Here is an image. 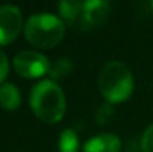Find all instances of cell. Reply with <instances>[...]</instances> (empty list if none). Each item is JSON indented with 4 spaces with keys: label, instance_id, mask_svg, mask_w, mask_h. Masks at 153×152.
<instances>
[{
    "label": "cell",
    "instance_id": "obj_13",
    "mask_svg": "<svg viewBox=\"0 0 153 152\" xmlns=\"http://www.w3.org/2000/svg\"><path fill=\"white\" fill-rule=\"evenodd\" d=\"M111 116H113V107H111L110 103L101 106V107L98 109V112H97V121H98L100 124H105Z\"/></svg>",
    "mask_w": 153,
    "mask_h": 152
},
{
    "label": "cell",
    "instance_id": "obj_11",
    "mask_svg": "<svg viewBox=\"0 0 153 152\" xmlns=\"http://www.w3.org/2000/svg\"><path fill=\"white\" fill-rule=\"evenodd\" d=\"M71 69H73V63L68 58H65V57L64 58H58L51 66L49 76L52 79H62V78L70 75Z\"/></svg>",
    "mask_w": 153,
    "mask_h": 152
},
{
    "label": "cell",
    "instance_id": "obj_6",
    "mask_svg": "<svg viewBox=\"0 0 153 152\" xmlns=\"http://www.w3.org/2000/svg\"><path fill=\"white\" fill-rule=\"evenodd\" d=\"M58 12L64 24L70 27H80L86 28L88 24L85 21L83 13V3L77 0H62L58 3Z\"/></svg>",
    "mask_w": 153,
    "mask_h": 152
},
{
    "label": "cell",
    "instance_id": "obj_14",
    "mask_svg": "<svg viewBox=\"0 0 153 152\" xmlns=\"http://www.w3.org/2000/svg\"><path fill=\"white\" fill-rule=\"evenodd\" d=\"M9 72V63H7V57L3 51L0 49V82L4 81V78L7 76Z\"/></svg>",
    "mask_w": 153,
    "mask_h": 152
},
{
    "label": "cell",
    "instance_id": "obj_2",
    "mask_svg": "<svg viewBox=\"0 0 153 152\" xmlns=\"http://www.w3.org/2000/svg\"><path fill=\"white\" fill-rule=\"evenodd\" d=\"M98 88L108 103L125 101L134 90L132 73L122 61H108L100 70Z\"/></svg>",
    "mask_w": 153,
    "mask_h": 152
},
{
    "label": "cell",
    "instance_id": "obj_9",
    "mask_svg": "<svg viewBox=\"0 0 153 152\" xmlns=\"http://www.w3.org/2000/svg\"><path fill=\"white\" fill-rule=\"evenodd\" d=\"M19 104H21L19 90L10 82L0 84V106L4 110H15L19 107Z\"/></svg>",
    "mask_w": 153,
    "mask_h": 152
},
{
    "label": "cell",
    "instance_id": "obj_1",
    "mask_svg": "<svg viewBox=\"0 0 153 152\" xmlns=\"http://www.w3.org/2000/svg\"><path fill=\"white\" fill-rule=\"evenodd\" d=\"M30 106L34 115L43 122L55 124L65 113V96L53 81H42L36 84L30 94Z\"/></svg>",
    "mask_w": 153,
    "mask_h": 152
},
{
    "label": "cell",
    "instance_id": "obj_5",
    "mask_svg": "<svg viewBox=\"0 0 153 152\" xmlns=\"http://www.w3.org/2000/svg\"><path fill=\"white\" fill-rule=\"evenodd\" d=\"M22 28V15L13 4L0 6V45L13 42Z\"/></svg>",
    "mask_w": 153,
    "mask_h": 152
},
{
    "label": "cell",
    "instance_id": "obj_4",
    "mask_svg": "<svg viewBox=\"0 0 153 152\" xmlns=\"http://www.w3.org/2000/svg\"><path fill=\"white\" fill-rule=\"evenodd\" d=\"M12 64L19 76L28 79L40 78L51 70V63L48 57L40 54L39 51H21L15 54Z\"/></svg>",
    "mask_w": 153,
    "mask_h": 152
},
{
    "label": "cell",
    "instance_id": "obj_10",
    "mask_svg": "<svg viewBox=\"0 0 153 152\" xmlns=\"http://www.w3.org/2000/svg\"><path fill=\"white\" fill-rule=\"evenodd\" d=\"M58 148H59V152H77V149H79V137H77L76 131L71 130V128H65L59 134Z\"/></svg>",
    "mask_w": 153,
    "mask_h": 152
},
{
    "label": "cell",
    "instance_id": "obj_8",
    "mask_svg": "<svg viewBox=\"0 0 153 152\" xmlns=\"http://www.w3.org/2000/svg\"><path fill=\"white\" fill-rule=\"evenodd\" d=\"M120 151V139L116 134H100L89 139L83 152H119Z\"/></svg>",
    "mask_w": 153,
    "mask_h": 152
},
{
    "label": "cell",
    "instance_id": "obj_3",
    "mask_svg": "<svg viewBox=\"0 0 153 152\" xmlns=\"http://www.w3.org/2000/svg\"><path fill=\"white\" fill-rule=\"evenodd\" d=\"M64 22L52 13L31 15L24 24V34L30 45L39 49H51L64 37Z\"/></svg>",
    "mask_w": 153,
    "mask_h": 152
},
{
    "label": "cell",
    "instance_id": "obj_12",
    "mask_svg": "<svg viewBox=\"0 0 153 152\" xmlns=\"http://www.w3.org/2000/svg\"><path fill=\"white\" fill-rule=\"evenodd\" d=\"M141 149L143 152H153V124L141 136Z\"/></svg>",
    "mask_w": 153,
    "mask_h": 152
},
{
    "label": "cell",
    "instance_id": "obj_15",
    "mask_svg": "<svg viewBox=\"0 0 153 152\" xmlns=\"http://www.w3.org/2000/svg\"><path fill=\"white\" fill-rule=\"evenodd\" d=\"M150 6H152V10H153V1H152V3H150Z\"/></svg>",
    "mask_w": 153,
    "mask_h": 152
},
{
    "label": "cell",
    "instance_id": "obj_7",
    "mask_svg": "<svg viewBox=\"0 0 153 152\" xmlns=\"http://www.w3.org/2000/svg\"><path fill=\"white\" fill-rule=\"evenodd\" d=\"M110 9H111L110 3L102 1V0L83 1V13H85V21H86L88 27L102 24L108 18Z\"/></svg>",
    "mask_w": 153,
    "mask_h": 152
}]
</instances>
